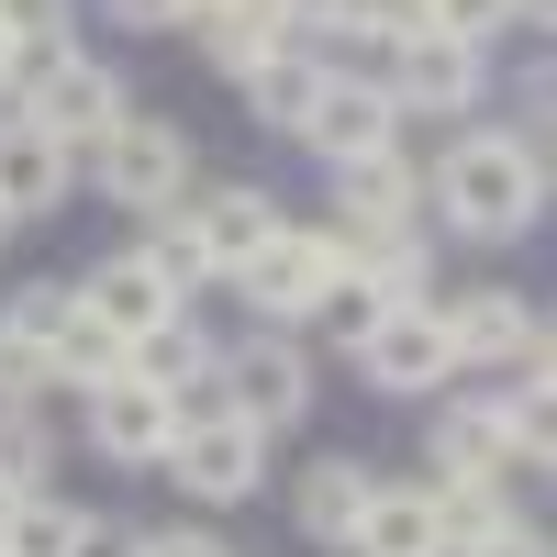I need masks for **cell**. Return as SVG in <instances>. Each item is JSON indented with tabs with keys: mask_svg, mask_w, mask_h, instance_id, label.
Returning a JSON list of instances; mask_svg holds the SVG:
<instances>
[{
	"mask_svg": "<svg viewBox=\"0 0 557 557\" xmlns=\"http://www.w3.org/2000/svg\"><path fill=\"white\" fill-rule=\"evenodd\" d=\"M0 89H12V34H0Z\"/></svg>",
	"mask_w": 557,
	"mask_h": 557,
	"instance_id": "d590c367",
	"label": "cell"
},
{
	"mask_svg": "<svg viewBox=\"0 0 557 557\" xmlns=\"http://www.w3.org/2000/svg\"><path fill=\"white\" fill-rule=\"evenodd\" d=\"M178 424H190V401H168L146 380H101V391H89V446H101L112 469H168Z\"/></svg>",
	"mask_w": 557,
	"mask_h": 557,
	"instance_id": "9c48e42d",
	"label": "cell"
},
{
	"mask_svg": "<svg viewBox=\"0 0 557 557\" xmlns=\"http://www.w3.org/2000/svg\"><path fill=\"white\" fill-rule=\"evenodd\" d=\"M469 557H546V535H535V524H502V535H491V546H469Z\"/></svg>",
	"mask_w": 557,
	"mask_h": 557,
	"instance_id": "836d02e7",
	"label": "cell"
},
{
	"mask_svg": "<svg viewBox=\"0 0 557 557\" xmlns=\"http://www.w3.org/2000/svg\"><path fill=\"white\" fill-rule=\"evenodd\" d=\"M78 312H89V323H112V335L134 346L146 323H168V312H178V290H168V278L134 257V246H123V257H101V268L78 278Z\"/></svg>",
	"mask_w": 557,
	"mask_h": 557,
	"instance_id": "4fadbf2b",
	"label": "cell"
},
{
	"mask_svg": "<svg viewBox=\"0 0 557 557\" xmlns=\"http://www.w3.org/2000/svg\"><path fill=\"white\" fill-rule=\"evenodd\" d=\"M323 278H335V257H323V235H301V223H278V235L223 278V290H246V312L268 323V335H290V323L323 312Z\"/></svg>",
	"mask_w": 557,
	"mask_h": 557,
	"instance_id": "5b68a950",
	"label": "cell"
},
{
	"mask_svg": "<svg viewBox=\"0 0 557 557\" xmlns=\"http://www.w3.org/2000/svg\"><path fill=\"white\" fill-rule=\"evenodd\" d=\"M480 78H491V57H480V45H457V34H412V45H391V57H380L391 112H469Z\"/></svg>",
	"mask_w": 557,
	"mask_h": 557,
	"instance_id": "ba28073f",
	"label": "cell"
},
{
	"mask_svg": "<svg viewBox=\"0 0 557 557\" xmlns=\"http://www.w3.org/2000/svg\"><path fill=\"white\" fill-rule=\"evenodd\" d=\"M89 178H101V201H123V212H178L190 201V134L157 123V112H123L101 146H89Z\"/></svg>",
	"mask_w": 557,
	"mask_h": 557,
	"instance_id": "7a4b0ae2",
	"label": "cell"
},
{
	"mask_svg": "<svg viewBox=\"0 0 557 557\" xmlns=\"http://www.w3.org/2000/svg\"><path fill=\"white\" fill-rule=\"evenodd\" d=\"M0 246H12V212H0Z\"/></svg>",
	"mask_w": 557,
	"mask_h": 557,
	"instance_id": "8d00e7d4",
	"label": "cell"
},
{
	"mask_svg": "<svg viewBox=\"0 0 557 557\" xmlns=\"http://www.w3.org/2000/svg\"><path fill=\"white\" fill-rule=\"evenodd\" d=\"M212 368H223V346L201 335L190 312H168V323H146V335L123 346V380H146V391H168V401H190Z\"/></svg>",
	"mask_w": 557,
	"mask_h": 557,
	"instance_id": "2e32d148",
	"label": "cell"
},
{
	"mask_svg": "<svg viewBox=\"0 0 557 557\" xmlns=\"http://www.w3.org/2000/svg\"><path fill=\"white\" fill-rule=\"evenodd\" d=\"M368 391H446L457 380V346H446V312L412 301V312H380V335L357 346Z\"/></svg>",
	"mask_w": 557,
	"mask_h": 557,
	"instance_id": "8fae6325",
	"label": "cell"
},
{
	"mask_svg": "<svg viewBox=\"0 0 557 557\" xmlns=\"http://www.w3.org/2000/svg\"><path fill=\"white\" fill-rule=\"evenodd\" d=\"M168 480L190 491V502H257V480H268V435L257 424H235V412H190L178 424V446H168Z\"/></svg>",
	"mask_w": 557,
	"mask_h": 557,
	"instance_id": "277c9868",
	"label": "cell"
},
{
	"mask_svg": "<svg viewBox=\"0 0 557 557\" xmlns=\"http://www.w3.org/2000/svg\"><path fill=\"white\" fill-rule=\"evenodd\" d=\"M67 168H78V157H67L45 123H12V134H0V212H12V223L67 212Z\"/></svg>",
	"mask_w": 557,
	"mask_h": 557,
	"instance_id": "9a60e30c",
	"label": "cell"
},
{
	"mask_svg": "<svg viewBox=\"0 0 557 557\" xmlns=\"http://www.w3.org/2000/svg\"><path fill=\"white\" fill-rule=\"evenodd\" d=\"M67 535H78V513H67V502L23 491V502H12V524H0V557H67Z\"/></svg>",
	"mask_w": 557,
	"mask_h": 557,
	"instance_id": "484cf974",
	"label": "cell"
},
{
	"mask_svg": "<svg viewBox=\"0 0 557 557\" xmlns=\"http://www.w3.org/2000/svg\"><path fill=\"white\" fill-rule=\"evenodd\" d=\"M335 178H346V223H368V235H401V223L424 212V178H412V157H401V146L357 157V168H335Z\"/></svg>",
	"mask_w": 557,
	"mask_h": 557,
	"instance_id": "ffe728a7",
	"label": "cell"
},
{
	"mask_svg": "<svg viewBox=\"0 0 557 557\" xmlns=\"http://www.w3.org/2000/svg\"><path fill=\"white\" fill-rule=\"evenodd\" d=\"M123 112H134V101H123V78H112L101 57H57V67H45V78L23 89V123H45L67 157H89V146H101V134H112Z\"/></svg>",
	"mask_w": 557,
	"mask_h": 557,
	"instance_id": "52a82bcc",
	"label": "cell"
},
{
	"mask_svg": "<svg viewBox=\"0 0 557 557\" xmlns=\"http://www.w3.org/2000/svg\"><path fill=\"white\" fill-rule=\"evenodd\" d=\"M134 257H146L178 301H190V290H212V257H201V235H190V212H146V246H134Z\"/></svg>",
	"mask_w": 557,
	"mask_h": 557,
	"instance_id": "603a6c76",
	"label": "cell"
},
{
	"mask_svg": "<svg viewBox=\"0 0 557 557\" xmlns=\"http://www.w3.org/2000/svg\"><path fill=\"white\" fill-rule=\"evenodd\" d=\"M190 34H201V57H212L223 78H235V89H246V78L278 57V45H301L278 0H201V12H190Z\"/></svg>",
	"mask_w": 557,
	"mask_h": 557,
	"instance_id": "7c38bea8",
	"label": "cell"
},
{
	"mask_svg": "<svg viewBox=\"0 0 557 557\" xmlns=\"http://www.w3.org/2000/svg\"><path fill=\"white\" fill-rule=\"evenodd\" d=\"M45 380H57V357H45V346H23V335H0V412H23Z\"/></svg>",
	"mask_w": 557,
	"mask_h": 557,
	"instance_id": "f546056e",
	"label": "cell"
},
{
	"mask_svg": "<svg viewBox=\"0 0 557 557\" xmlns=\"http://www.w3.org/2000/svg\"><path fill=\"white\" fill-rule=\"evenodd\" d=\"M368 491H380V469H368V457H312L301 469V535L312 546H357V513H368Z\"/></svg>",
	"mask_w": 557,
	"mask_h": 557,
	"instance_id": "e0dca14e",
	"label": "cell"
},
{
	"mask_svg": "<svg viewBox=\"0 0 557 557\" xmlns=\"http://www.w3.org/2000/svg\"><path fill=\"white\" fill-rule=\"evenodd\" d=\"M457 235H524V223L546 212V134H457V146L435 157V190H424Z\"/></svg>",
	"mask_w": 557,
	"mask_h": 557,
	"instance_id": "6da1fadb",
	"label": "cell"
},
{
	"mask_svg": "<svg viewBox=\"0 0 557 557\" xmlns=\"http://www.w3.org/2000/svg\"><path fill=\"white\" fill-rule=\"evenodd\" d=\"M301 146H312L323 168H357V157L401 146V112H391V89L335 67V78H323V101H312V123H301Z\"/></svg>",
	"mask_w": 557,
	"mask_h": 557,
	"instance_id": "30bf717a",
	"label": "cell"
},
{
	"mask_svg": "<svg viewBox=\"0 0 557 557\" xmlns=\"http://www.w3.org/2000/svg\"><path fill=\"white\" fill-rule=\"evenodd\" d=\"M380 278H357V268H335V278H323V312L312 323H335V346H368V335H380Z\"/></svg>",
	"mask_w": 557,
	"mask_h": 557,
	"instance_id": "4316f807",
	"label": "cell"
},
{
	"mask_svg": "<svg viewBox=\"0 0 557 557\" xmlns=\"http://www.w3.org/2000/svg\"><path fill=\"white\" fill-rule=\"evenodd\" d=\"M323 78H335V67H323L312 45H278V57L246 78V112H257V123H278V134H301V123H312V101H323Z\"/></svg>",
	"mask_w": 557,
	"mask_h": 557,
	"instance_id": "44dd1931",
	"label": "cell"
},
{
	"mask_svg": "<svg viewBox=\"0 0 557 557\" xmlns=\"http://www.w3.org/2000/svg\"><path fill=\"white\" fill-rule=\"evenodd\" d=\"M190 12H201V0H112V23H134V34H157V23L190 34Z\"/></svg>",
	"mask_w": 557,
	"mask_h": 557,
	"instance_id": "1f68e13d",
	"label": "cell"
},
{
	"mask_svg": "<svg viewBox=\"0 0 557 557\" xmlns=\"http://www.w3.org/2000/svg\"><path fill=\"white\" fill-rule=\"evenodd\" d=\"M146 557H235L223 535H146Z\"/></svg>",
	"mask_w": 557,
	"mask_h": 557,
	"instance_id": "e575fe53",
	"label": "cell"
},
{
	"mask_svg": "<svg viewBox=\"0 0 557 557\" xmlns=\"http://www.w3.org/2000/svg\"><path fill=\"white\" fill-rule=\"evenodd\" d=\"M424 480H513V469H502V401H446L435 412Z\"/></svg>",
	"mask_w": 557,
	"mask_h": 557,
	"instance_id": "d6986e66",
	"label": "cell"
},
{
	"mask_svg": "<svg viewBox=\"0 0 557 557\" xmlns=\"http://www.w3.org/2000/svg\"><path fill=\"white\" fill-rule=\"evenodd\" d=\"M412 491H424L435 557H469V546H491L502 524H513V491H502V480H412Z\"/></svg>",
	"mask_w": 557,
	"mask_h": 557,
	"instance_id": "ac0fdd59",
	"label": "cell"
},
{
	"mask_svg": "<svg viewBox=\"0 0 557 557\" xmlns=\"http://www.w3.org/2000/svg\"><path fill=\"white\" fill-rule=\"evenodd\" d=\"M178 212H190V235H201V257H212V278H235L268 235H278V201L268 190H246V178H235V190H201V201H178Z\"/></svg>",
	"mask_w": 557,
	"mask_h": 557,
	"instance_id": "5bb4252c",
	"label": "cell"
},
{
	"mask_svg": "<svg viewBox=\"0 0 557 557\" xmlns=\"http://www.w3.org/2000/svg\"><path fill=\"white\" fill-rule=\"evenodd\" d=\"M212 380H223V412L257 424V435H278V424H301V412H312V368H301L290 335H246Z\"/></svg>",
	"mask_w": 557,
	"mask_h": 557,
	"instance_id": "8992f818",
	"label": "cell"
},
{
	"mask_svg": "<svg viewBox=\"0 0 557 557\" xmlns=\"http://www.w3.org/2000/svg\"><path fill=\"white\" fill-rule=\"evenodd\" d=\"M67 312H78V290H67V278H23V290L0 301V335H23V346H57V335H67Z\"/></svg>",
	"mask_w": 557,
	"mask_h": 557,
	"instance_id": "d4e9b609",
	"label": "cell"
},
{
	"mask_svg": "<svg viewBox=\"0 0 557 557\" xmlns=\"http://www.w3.org/2000/svg\"><path fill=\"white\" fill-rule=\"evenodd\" d=\"M67 557H146V535H134V524H112V513H78Z\"/></svg>",
	"mask_w": 557,
	"mask_h": 557,
	"instance_id": "4dcf8cb0",
	"label": "cell"
},
{
	"mask_svg": "<svg viewBox=\"0 0 557 557\" xmlns=\"http://www.w3.org/2000/svg\"><path fill=\"white\" fill-rule=\"evenodd\" d=\"M45 457H57V446H45L34 401H23V412H0V491H45Z\"/></svg>",
	"mask_w": 557,
	"mask_h": 557,
	"instance_id": "83f0119b",
	"label": "cell"
},
{
	"mask_svg": "<svg viewBox=\"0 0 557 557\" xmlns=\"http://www.w3.org/2000/svg\"><path fill=\"white\" fill-rule=\"evenodd\" d=\"M346 557H435L424 491H368V513H357V546H346Z\"/></svg>",
	"mask_w": 557,
	"mask_h": 557,
	"instance_id": "7402d4cb",
	"label": "cell"
},
{
	"mask_svg": "<svg viewBox=\"0 0 557 557\" xmlns=\"http://www.w3.org/2000/svg\"><path fill=\"white\" fill-rule=\"evenodd\" d=\"M0 34L34 45V34H57V0H0Z\"/></svg>",
	"mask_w": 557,
	"mask_h": 557,
	"instance_id": "d6a6232c",
	"label": "cell"
},
{
	"mask_svg": "<svg viewBox=\"0 0 557 557\" xmlns=\"http://www.w3.org/2000/svg\"><path fill=\"white\" fill-rule=\"evenodd\" d=\"M45 357H57V380H78V391L123 380V335H112V323H89V312H67V335L45 346Z\"/></svg>",
	"mask_w": 557,
	"mask_h": 557,
	"instance_id": "cb8c5ba5",
	"label": "cell"
},
{
	"mask_svg": "<svg viewBox=\"0 0 557 557\" xmlns=\"http://www.w3.org/2000/svg\"><path fill=\"white\" fill-rule=\"evenodd\" d=\"M435 312H446V346H457V380L469 368H502V380H546V312L535 301H513V290H435Z\"/></svg>",
	"mask_w": 557,
	"mask_h": 557,
	"instance_id": "3957f363",
	"label": "cell"
},
{
	"mask_svg": "<svg viewBox=\"0 0 557 557\" xmlns=\"http://www.w3.org/2000/svg\"><path fill=\"white\" fill-rule=\"evenodd\" d=\"M513 23V0H424V34H457V45H491Z\"/></svg>",
	"mask_w": 557,
	"mask_h": 557,
	"instance_id": "f1b7e54d",
	"label": "cell"
}]
</instances>
